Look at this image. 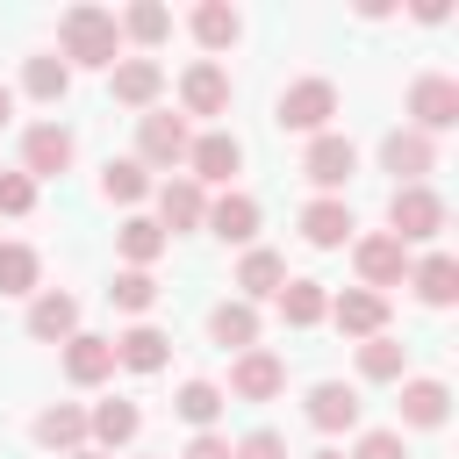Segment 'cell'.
<instances>
[{
  "mask_svg": "<svg viewBox=\"0 0 459 459\" xmlns=\"http://www.w3.org/2000/svg\"><path fill=\"white\" fill-rule=\"evenodd\" d=\"M201 215H208V194H201L186 172L158 186V230H201Z\"/></svg>",
  "mask_w": 459,
  "mask_h": 459,
  "instance_id": "24",
  "label": "cell"
},
{
  "mask_svg": "<svg viewBox=\"0 0 459 459\" xmlns=\"http://www.w3.org/2000/svg\"><path fill=\"white\" fill-rule=\"evenodd\" d=\"M36 208V179L29 172H0V215H29Z\"/></svg>",
  "mask_w": 459,
  "mask_h": 459,
  "instance_id": "38",
  "label": "cell"
},
{
  "mask_svg": "<svg viewBox=\"0 0 459 459\" xmlns=\"http://www.w3.org/2000/svg\"><path fill=\"white\" fill-rule=\"evenodd\" d=\"M237 172H244V143H237L230 129H201L194 151H186V179H194V186H208V179L230 186Z\"/></svg>",
  "mask_w": 459,
  "mask_h": 459,
  "instance_id": "5",
  "label": "cell"
},
{
  "mask_svg": "<svg viewBox=\"0 0 459 459\" xmlns=\"http://www.w3.org/2000/svg\"><path fill=\"white\" fill-rule=\"evenodd\" d=\"M22 93L29 100H65L72 93V65L65 57H29L22 65Z\"/></svg>",
  "mask_w": 459,
  "mask_h": 459,
  "instance_id": "31",
  "label": "cell"
},
{
  "mask_svg": "<svg viewBox=\"0 0 459 459\" xmlns=\"http://www.w3.org/2000/svg\"><path fill=\"white\" fill-rule=\"evenodd\" d=\"M402 366H409V344H402V337L380 330V337L359 344V373H366V380H402Z\"/></svg>",
  "mask_w": 459,
  "mask_h": 459,
  "instance_id": "32",
  "label": "cell"
},
{
  "mask_svg": "<svg viewBox=\"0 0 459 459\" xmlns=\"http://www.w3.org/2000/svg\"><path fill=\"white\" fill-rule=\"evenodd\" d=\"M186 151H194L186 115H143L136 122V165L143 172H172V165H186Z\"/></svg>",
  "mask_w": 459,
  "mask_h": 459,
  "instance_id": "3",
  "label": "cell"
},
{
  "mask_svg": "<svg viewBox=\"0 0 459 459\" xmlns=\"http://www.w3.org/2000/svg\"><path fill=\"white\" fill-rule=\"evenodd\" d=\"M201 222H208L222 244H251V237H258V201L230 186V194H215V201H208V215H201Z\"/></svg>",
  "mask_w": 459,
  "mask_h": 459,
  "instance_id": "21",
  "label": "cell"
},
{
  "mask_svg": "<svg viewBox=\"0 0 459 459\" xmlns=\"http://www.w3.org/2000/svg\"><path fill=\"white\" fill-rule=\"evenodd\" d=\"M301 172L323 186V194H337L351 172H359V151H351V136H337V129H323V136H308V158H301Z\"/></svg>",
  "mask_w": 459,
  "mask_h": 459,
  "instance_id": "10",
  "label": "cell"
},
{
  "mask_svg": "<svg viewBox=\"0 0 459 459\" xmlns=\"http://www.w3.org/2000/svg\"><path fill=\"white\" fill-rule=\"evenodd\" d=\"M445 230V201L430 194V186H394V201H387V237L394 244H430Z\"/></svg>",
  "mask_w": 459,
  "mask_h": 459,
  "instance_id": "4",
  "label": "cell"
},
{
  "mask_svg": "<svg viewBox=\"0 0 459 459\" xmlns=\"http://www.w3.org/2000/svg\"><path fill=\"white\" fill-rule=\"evenodd\" d=\"M194 36H201V50H230V43L244 36V14H237L230 0H201V7H194Z\"/></svg>",
  "mask_w": 459,
  "mask_h": 459,
  "instance_id": "30",
  "label": "cell"
},
{
  "mask_svg": "<svg viewBox=\"0 0 459 459\" xmlns=\"http://www.w3.org/2000/svg\"><path fill=\"white\" fill-rule=\"evenodd\" d=\"M165 359H172V337L158 323H136L115 337V366H129V373H165Z\"/></svg>",
  "mask_w": 459,
  "mask_h": 459,
  "instance_id": "23",
  "label": "cell"
},
{
  "mask_svg": "<svg viewBox=\"0 0 459 459\" xmlns=\"http://www.w3.org/2000/svg\"><path fill=\"white\" fill-rule=\"evenodd\" d=\"M330 323L344 330V337H380L387 330V294H373V287H344L337 301H330Z\"/></svg>",
  "mask_w": 459,
  "mask_h": 459,
  "instance_id": "12",
  "label": "cell"
},
{
  "mask_svg": "<svg viewBox=\"0 0 459 459\" xmlns=\"http://www.w3.org/2000/svg\"><path fill=\"white\" fill-rule=\"evenodd\" d=\"M351 230H359V222H351V208H344L337 194H316V201L301 208V237H308L316 251H337V244H351Z\"/></svg>",
  "mask_w": 459,
  "mask_h": 459,
  "instance_id": "16",
  "label": "cell"
},
{
  "mask_svg": "<svg viewBox=\"0 0 459 459\" xmlns=\"http://www.w3.org/2000/svg\"><path fill=\"white\" fill-rule=\"evenodd\" d=\"M43 280V258L29 244H0V294H36Z\"/></svg>",
  "mask_w": 459,
  "mask_h": 459,
  "instance_id": "35",
  "label": "cell"
},
{
  "mask_svg": "<svg viewBox=\"0 0 459 459\" xmlns=\"http://www.w3.org/2000/svg\"><path fill=\"white\" fill-rule=\"evenodd\" d=\"M36 445L43 452H86V409L79 402H50L36 416Z\"/></svg>",
  "mask_w": 459,
  "mask_h": 459,
  "instance_id": "26",
  "label": "cell"
},
{
  "mask_svg": "<svg viewBox=\"0 0 459 459\" xmlns=\"http://www.w3.org/2000/svg\"><path fill=\"white\" fill-rule=\"evenodd\" d=\"M308 459H344V452H337V445H323V452H308Z\"/></svg>",
  "mask_w": 459,
  "mask_h": 459,
  "instance_id": "43",
  "label": "cell"
},
{
  "mask_svg": "<svg viewBox=\"0 0 459 459\" xmlns=\"http://www.w3.org/2000/svg\"><path fill=\"white\" fill-rule=\"evenodd\" d=\"M29 337H36V344H65V337H79V301L57 294V287L36 294V301H29Z\"/></svg>",
  "mask_w": 459,
  "mask_h": 459,
  "instance_id": "22",
  "label": "cell"
},
{
  "mask_svg": "<svg viewBox=\"0 0 459 459\" xmlns=\"http://www.w3.org/2000/svg\"><path fill=\"white\" fill-rule=\"evenodd\" d=\"M165 244H172V237H165V230H158L151 215H129V222L115 230V251H122V258H129L136 273H151V265L165 258Z\"/></svg>",
  "mask_w": 459,
  "mask_h": 459,
  "instance_id": "29",
  "label": "cell"
},
{
  "mask_svg": "<svg viewBox=\"0 0 459 459\" xmlns=\"http://www.w3.org/2000/svg\"><path fill=\"white\" fill-rule=\"evenodd\" d=\"M108 93H115L122 108H151V100L165 93V65H158V57H115Z\"/></svg>",
  "mask_w": 459,
  "mask_h": 459,
  "instance_id": "13",
  "label": "cell"
},
{
  "mask_svg": "<svg viewBox=\"0 0 459 459\" xmlns=\"http://www.w3.org/2000/svg\"><path fill=\"white\" fill-rule=\"evenodd\" d=\"M222 402H230V394H222V387H215V380H186V387H179V402H172V409H179V416H186V423H194V430H215V416H222Z\"/></svg>",
  "mask_w": 459,
  "mask_h": 459,
  "instance_id": "34",
  "label": "cell"
},
{
  "mask_svg": "<svg viewBox=\"0 0 459 459\" xmlns=\"http://www.w3.org/2000/svg\"><path fill=\"white\" fill-rule=\"evenodd\" d=\"M344 459H409V445H402V430H366Z\"/></svg>",
  "mask_w": 459,
  "mask_h": 459,
  "instance_id": "39",
  "label": "cell"
},
{
  "mask_svg": "<svg viewBox=\"0 0 459 459\" xmlns=\"http://www.w3.org/2000/svg\"><path fill=\"white\" fill-rule=\"evenodd\" d=\"M100 194L129 208V201H143V194H151V172H143L136 158H108V172H100Z\"/></svg>",
  "mask_w": 459,
  "mask_h": 459,
  "instance_id": "36",
  "label": "cell"
},
{
  "mask_svg": "<svg viewBox=\"0 0 459 459\" xmlns=\"http://www.w3.org/2000/svg\"><path fill=\"white\" fill-rule=\"evenodd\" d=\"M445 416H452V387L445 380H409L402 387V423L409 430H437Z\"/></svg>",
  "mask_w": 459,
  "mask_h": 459,
  "instance_id": "28",
  "label": "cell"
},
{
  "mask_svg": "<svg viewBox=\"0 0 459 459\" xmlns=\"http://www.w3.org/2000/svg\"><path fill=\"white\" fill-rule=\"evenodd\" d=\"M57 57H65V65H108V72H115V57H122L115 14H108V7H65V14H57Z\"/></svg>",
  "mask_w": 459,
  "mask_h": 459,
  "instance_id": "1",
  "label": "cell"
},
{
  "mask_svg": "<svg viewBox=\"0 0 459 459\" xmlns=\"http://www.w3.org/2000/svg\"><path fill=\"white\" fill-rule=\"evenodd\" d=\"M72 129L65 122H36L29 136H22V172L29 179H57V172H72Z\"/></svg>",
  "mask_w": 459,
  "mask_h": 459,
  "instance_id": "8",
  "label": "cell"
},
{
  "mask_svg": "<svg viewBox=\"0 0 459 459\" xmlns=\"http://www.w3.org/2000/svg\"><path fill=\"white\" fill-rule=\"evenodd\" d=\"M380 165L394 172V186H423V172H437V143H430V136H416V129H387Z\"/></svg>",
  "mask_w": 459,
  "mask_h": 459,
  "instance_id": "9",
  "label": "cell"
},
{
  "mask_svg": "<svg viewBox=\"0 0 459 459\" xmlns=\"http://www.w3.org/2000/svg\"><path fill=\"white\" fill-rule=\"evenodd\" d=\"M208 337L222 351H258V308L251 301H215L208 308Z\"/></svg>",
  "mask_w": 459,
  "mask_h": 459,
  "instance_id": "25",
  "label": "cell"
},
{
  "mask_svg": "<svg viewBox=\"0 0 459 459\" xmlns=\"http://www.w3.org/2000/svg\"><path fill=\"white\" fill-rule=\"evenodd\" d=\"M179 459H230V437H215V430H194V445H186Z\"/></svg>",
  "mask_w": 459,
  "mask_h": 459,
  "instance_id": "41",
  "label": "cell"
},
{
  "mask_svg": "<svg viewBox=\"0 0 459 459\" xmlns=\"http://www.w3.org/2000/svg\"><path fill=\"white\" fill-rule=\"evenodd\" d=\"M7 115H14V86H0V129H7Z\"/></svg>",
  "mask_w": 459,
  "mask_h": 459,
  "instance_id": "42",
  "label": "cell"
},
{
  "mask_svg": "<svg viewBox=\"0 0 459 459\" xmlns=\"http://www.w3.org/2000/svg\"><path fill=\"white\" fill-rule=\"evenodd\" d=\"M280 387H287V366L273 351H237V366H230V394L237 402H273Z\"/></svg>",
  "mask_w": 459,
  "mask_h": 459,
  "instance_id": "15",
  "label": "cell"
},
{
  "mask_svg": "<svg viewBox=\"0 0 459 459\" xmlns=\"http://www.w3.org/2000/svg\"><path fill=\"white\" fill-rule=\"evenodd\" d=\"M108 373H115V337H86V330L65 337V380L72 387H100Z\"/></svg>",
  "mask_w": 459,
  "mask_h": 459,
  "instance_id": "18",
  "label": "cell"
},
{
  "mask_svg": "<svg viewBox=\"0 0 459 459\" xmlns=\"http://www.w3.org/2000/svg\"><path fill=\"white\" fill-rule=\"evenodd\" d=\"M280 287H287V258H280V251H265V244H251V251L237 258V301H251V308H258V301H265V294H280Z\"/></svg>",
  "mask_w": 459,
  "mask_h": 459,
  "instance_id": "17",
  "label": "cell"
},
{
  "mask_svg": "<svg viewBox=\"0 0 459 459\" xmlns=\"http://www.w3.org/2000/svg\"><path fill=\"white\" fill-rule=\"evenodd\" d=\"M330 115H337V86H330V79H294V86L273 100V122H280V129H301V136H323Z\"/></svg>",
  "mask_w": 459,
  "mask_h": 459,
  "instance_id": "2",
  "label": "cell"
},
{
  "mask_svg": "<svg viewBox=\"0 0 459 459\" xmlns=\"http://www.w3.org/2000/svg\"><path fill=\"white\" fill-rule=\"evenodd\" d=\"M308 423H316L323 437L351 430V423H359V387H344V380H316V387H308Z\"/></svg>",
  "mask_w": 459,
  "mask_h": 459,
  "instance_id": "19",
  "label": "cell"
},
{
  "mask_svg": "<svg viewBox=\"0 0 459 459\" xmlns=\"http://www.w3.org/2000/svg\"><path fill=\"white\" fill-rule=\"evenodd\" d=\"M72 459H108V452H72Z\"/></svg>",
  "mask_w": 459,
  "mask_h": 459,
  "instance_id": "44",
  "label": "cell"
},
{
  "mask_svg": "<svg viewBox=\"0 0 459 459\" xmlns=\"http://www.w3.org/2000/svg\"><path fill=\"white\" fill-rule=\"evenodd\" d=\"M108 301H115V308H129V316H151V308H158V280H151V273H136V265H122V273H115V287H108Z\"/></svg>",
  "mask_w": 459,
  "mask_h": 459,
  "instance_id": "37",
  "label": "cell"
},
{
  "mask_svg": "<svg viewBox=\"0 0 459 459\" xmlns=\"http://www.w3.org/2000/svg\"><path fill=\"white\" fill-rule=\"evenodd\" d=\"M351 265H359V287L387 294V287L409 280V244H394L387 230H380V237H359V244H351Z\"/></svg>",
  "mask_w": 459,
  "mask_h": 459,
  "instance_id": "6",
  "label": "cell"
},
{
  "mask_svg": "<svg viewBox=\"0 0 459 459\" xmlns=\"http://www.w3.org/2000/svg\"><path fill=\"white\" fill-rule=\"evenodd\" d=\"M179 108H186V115H230V72H222L215 57L186 65V72H179Z\"/></svg>",
  "mask_w": 459,
  "mask_h": 459,
  "instance_id": "11",
  "label": "cell"
},
{
  "mask_svg": "<svg viewBox=\"0 0 459 459\" xmlns=\"http://www.w3.org/2000/svg\"><path fill=\"white\" fill-rule=\"evenodd\" d=\"M136 430H143V409H136V402H93V409H86V437H93L100 452L136 445Z\"/></svg>",
  "mask_w": 459,
  "mask_h": 459,
  "instance_id": "20",
  "label": "cell"
},
{
  "mask_svg": "<svg viewBox=\"0 0 459 459\" xmlns=\"http://www.w3.org/2000/svg\"><path fill=\"white\" fill-rule=\"evenodd\" d=\"M409 115H416V122H409L416 136H437V129H452V122H459V86H452L445 72H423V79L409 86Z\"/></svg>",
  "mask_w": 459,
  "mask_h": 459,
  "instance_id": "7",
  "label": "cell"
},
{
  "mask_svg": "<svg viewBox=\"0 0 459 459\" xmlns=\"http://www.w3.org/2000/svg\"><path fill=\"white\" fill-rule=\"evenodd\" d=\"M230 459H287V437H280V430H244V437L230 445Z\"/></svg>",
  "mask_w": 459,
  "mask_h": 459,
  "instance_id": "40",
  "label": "cell"
},
{
  "mask_svg": "<svg viewBox=\"0 0 459 459\" xmlns=\"http://www.w3.org/2000/svg\"><path fill=\"white\" fill-rule=\"evenodd\" d=\"M115 29H122L129 43H165V36H172V14H165L158 0H136V7L115 14Z\"/></svg>",
  "mask_w": 459,
  "mask_h": 459,
  "instance_id": "33",
  "label": "cell"
},
{
  "mask_svg": "<svg viewBox=\"0 0 459 459\" xmlns=\"http://www.w3.org/2000/svg\"><path fill=\"white\" fill-rule=\"evenodd\" d=\"M409 287H416L423 308H452V301H459V258H452V251L409 258Z\"/></svg>",
  "mask_w": 459,
  "mask_h": 459,
  "instance_id": "14",
  "label": "cell"
},
{
  "mask_svg": "<svg viewBox=\"0 0 459 459\" xmlns=\"http://www.w3.org/2000/svg\"><path fill=\"white\" fill-rule=\"evenodd\" d=\"M273 301H280V323H287V330H308V323L330 316V287H323V280H287Z\"/></svg>",
  "mask_w": 459,
  "mask_h": 459,
  "instance_id": "27",
  "label": "cell"
}]
</instances>
